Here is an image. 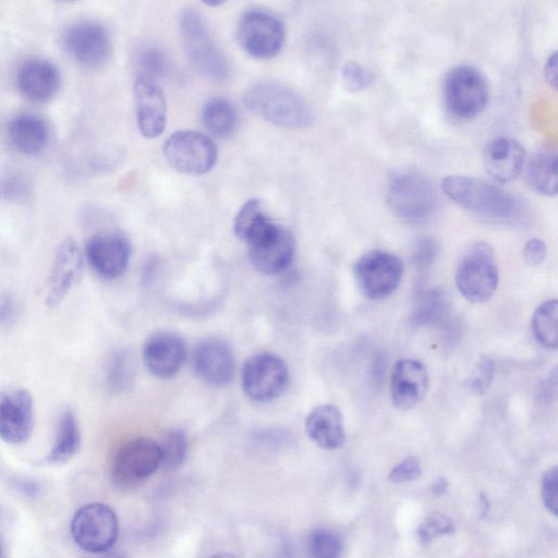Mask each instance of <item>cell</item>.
<instances>
[{
    "instance_id": "1",
    "label": "cell",
    "mask_w": 558,
    "mask_h": 558,
    "mask_svg": "<svg viewBox=\"0 0 558 558\" xmlns=\"http://www.w3.org/2000/svg\"><path fill=\"white\" fill-rule=\"evenodd\" d=\"M244 102L251 111L281 128L305 129L313 122L306 101L279 82H256L246 89Z\"/></svg>"
},
{
    "instance_id": "2",
    "label": "cell",
    "mask_w": 558,
    "mask_h": 558,
    "mask_svg": "<svg viewBox=\"0 0 558 558\" xmlns=\"http://www.w3.org/2000/svg\"><path fill=\"white\" fill-rule=\"evenodd\" d=\"M441 189L454 203L484 218L509 220L521 211L515 197L483 180L449 175L441 181Z\"/></svg>"
},
{
    "instance_id": "3",
    "label": "cell",
    "mask_w": 558,
    "mask_h": 558,
    "mask_svg": "<svg viewBox=\"0 0 558 558\" xmlns=\"http://www.w3.org/2000/svg\"><path fill=\"white\" fill-rule=\"evenodd\" d=\"M180 32L190 60L202 74L213 80H223L229 75L228 59L197 10L187 8L182 11Z\"/></svg>"
},
{
    "instance_id": "4",
    "label": "cell",
    "mask_w": 558,
    "mask_h": 558,
    "mask_svg": "<svg viewBox=\"0 0 558 558\" xmlns=\"http://www.w3.org/2000/svg\"><path fill=\"white\" fill-rule=\"evenodd\" d=\"M161 466L158 442L147 437H136L122 444L111 461V478L122 488L136 487Z\"/></svg>"
},
{
    "instance_id": "5",
    "label": "cell",
    "mask_w": 558,
    "mask_h": 558,
    "mask_svg": "<svg viewBox=\"0 0 558 558\" xmlns=\"http://www.w3.org/2000/svg\"><path fill=\"white\" fill-rule=\"evenodd\" d=\"M71 535L76 545L87 553L95 555L110 550L119 535L118 518L108 505H84L72 519Z\"/></svg>"
},
{
    "instance_id": "6",
    "label": "cell",
    "mask_w": 558,
    "mask_h": 558,
    "mask_svg": "<svg viewBox=\"0 0 558 558\" xmlns=\"http://www.w3.org/2000/svg\"><path fill=\"white\" fill-rule=\"evenodd\" d=\"M444 98L447 109L454 117L472 119L487 105L488 85L477 69L471 65H458L446 75Z\"/></svg>"
},
{
    "instance_id": "7",
    "label": "cell",
    "mask_w": 558,
    "mask_h": 558,
    "mask_svg": "<svg viewBox=\"0 0 558 558\" xmlns=\"http://www.w3.org/2000/svg\"><path fill=\"white\" fill-rule=\"evenodd\" d=\"M387 199L392 211L409 221L425 220L437 203L430 181L415 172L395 175L388 185Z\"/></svg>"
},
{
    "instance_id": "8",
    "label": "cell",
    "mask_w": 558,
    "mask_h": 558,
    "mask_svg": "<svg viewBox=\"0 0 558 558\" xmlns=\"http://www.w3.org/2000/svg\"><path fill=\"white\" fill-rule=\"evenodd\" d=\"M250 259L265 275L284 271L292 263L295 243L284 227L269 219L246 242Z\"/></svg>"
},
{
    "instance_id": "9",
    "label": "cell",
    "mask_w": 558,
    "mask_h": 558,
    "mask_svg": "<svg viewBox=\"0 0 558 558\" xmlns=\"http://www.w3.org/2000/svg\"><path fill=\"white\" fill-rule=\"evenodd\" d=\"M162 150L169 166L190 175L209 172L218 157L216 144L207 135L190 130L170 135Z\"/></svg>"
},
{
    "instance_id": "10",
    "label": "cell",
    "mask_w": 558,
    "mask_h": 558,
    "mask_svg": "<svg viewBox=\"0 0 558 558\" xmlns=\"http://www.w3.org/2000/svg\"><path fill=\"white\" fill-rule=\"evenodd\" d=\"M460 293L472 303L487 301L498 286V269L492 247L485 242L474 244L462 258L456 275Z\"/></svg>"
},
{
    "instance_id": "11",
    "label": "cell",
    "mask_w": 558,
    "mask_h": 558,
    "mask_svg": "<svg viewBox=\"0 0 558 558\" xmlns=\"http://www.w3.org/2000/svg\"><path fill=\"white\" fill-rule=\"evenodd\" d=\"M241 381L248 398L258 402H269L284 392L289 383V371L278 355L258 353L243 364Z\"/></svg>"
},
{
    "instance_id": "12",
    "label": "cell",
    "mask_w": 558,
    "mask_h": 558,
    "mask_svg": "<svg viewBox=\"0 0 558 558\" xmlns=\"http://www.w3.org/2000/svg\"><path fill=\"white\" fill-rule=\"evenodd\" d=\"M286 37L284 25L279 17L264 10L243 13L238 24L241 47L256 59H270L278 54Z\"/></svg>"
},
{
    "instance_id": "13",
    "label": "cell",
    "mask_w": 558,
    "mask_h": 558,
    "mask_svg": "<svg viewBox=\"0 0 558 558\" xmlns=\"http://www.w3.org/2000/svg\"><path fill=\"white\" fill-rule=\"evenodd\" d=\"M353 269L360 290L371 300H380L390 295L402 277L400 259L391 253L379 250L363 254Z\"/></svg>"
},
{
    "instance_id": "14",
    "label": "cell",
    "mask_w": 558,
    "mask_h": 558,
    "mask_svg": "<svg viewBox=\"0 0 558 558\" xmlns=\"http://www.w3.org/2000/svg\"><path fill=\"white\" fill-rule=\"evenodd\" d=\"M62 41L72 59L86 68H99L111 53L108 29L96 21H80L69 26Z\"/></svg>"
},
{
    "instance_id": "15",
    "label": "cell",
    "mask_w": 558,
    "mask_h": 558,
    "mask_svg": "<svg viewBox=\"0 0 558 558\" xmlns=\"http://www.w3.org/2000/svg\"><path fill=\"white\" fill-rule=\"evenodd\" d=\"M132 254L129 239L119 232H101L88 239L84 250L90 268L101 278L117 279L128 269Z\"/></svg>"
},
{
    "instance_id": "16",
    "label": "cell",
    "mask_w": 558,
    "mask_h": 558,
    "mask_svg": "<svg viewBox=\"0 0 558 558\" xmlns=\"http://www.w3.org/2000/svg\"><path fill=\"white\" fill-rule=\"evenodd\" d=\"M84 253L72 238L60 243L44 290L47 306H57L80 282L84 271Z\"/></svg>"
},
{
    "instance_id": "17",
    "label": "cell",
    "mask_w": 558,
    "mask_h": 558,
    "mask_svg": "<svg viewBox=\"0 0 558 558\" xmlns=\"http://www.w3.org/2000/svg\"><path fill=\"white\" fill-rule=\"evenodd\" d=\"M34 428L31 392L15 388L0 391V439L12 445L28 440Z\"/></svg>"
},
{
    "instance_id": "18",
    "label": "cell",
    "mask_w": 558,
    "mask_h": 558,
    "mask_svg": "<svg viewBox=\"0 0 558 558\" xmlns=\"http://www.w3.org/2000/svg\"><path fill=\"white\" fill-rule=\"evenodd\" d=\"M193 368L207 385L225 387L233 378L235 364L230 347L218 338L202 340L193 352Z\"/></svg>"
},
{
    "instance_id": "19",
    "label": "cell",
    "mask_w": 558,
    "mask_h": 558,
    "mask_svg": "<svg viewBox=\"0 0 558 558\" xmlns=\"http://www.w3.org/2000/svg\"><path fill=\"white\" fill-rule=\"evenodd\" d=\"M137 126L146 138L158 137L166 126L167 102L157 81L138 75L133 87Z\"/></svg>"
},
{
    "instance_id": "20",
    "label": "cell",
    "mask_w": 558,
    "mask_h": 558,
    "mask_svg": "<svg viewBox=\"0 0 558 558\" xmlns=\"http://www.w3.org/2000/svg\"><path fill=\"white\" fill-rule=\"evenodd\" d=\"M142 355L150 374L162 379L170 378L185 362V343L177 333L159 331L146 340Z\"/></svg>"
},
{
    "instance_id": "21",
    "label": "cell",
    "mask_w": 558,
    "mask_h": 558,
    "mask_svg": "<svg viewBox=\"0 0 558 558\" xmlns=\"http://www.w3.org/2000/svg\"><path fill=\"white\" fill-rule=\"evenodd\" d=\"M428 376L425 366L414 359L399 360L390 376V395L396 408L408 410L425 396Z\"/></svg>"
},
{
    "instance_id": "22",
    "label": "cell",
    "mask_w": 558,
    "mask_h": 558,
    "mask_svg": "<svg viewBox=\"0 0 558 558\" xmlns=\"http://www.w3.org/2000/svg\"><path fill=\"white\" fill-rule=\"evenodd\" d=\"M525 153L514 138L498 136L484 149V165L488 174L499 183L514 180L522 171Z\"/></svg>"
},
{
    "instance_id": "23",
    "label": "cell",
    "mask_w": 558,
    "mask_h": 558,
    "mask_svg": "<svg viewBox=\"0 0 558 558\" xmlns=\"http://www.w3.org/2000/svg\"><path fill=\"white\" fill-rule=\"evenodd\" d=\"M16 81L19 89L26 98L45 102L58 93L61 75L50 61L31 59L20 66Z\"/></svg>"
},
{
    "instance_id": "24",
    "label": "cell",
    "mask_w": 558,
    "mask_h": 558,
    "mask_svg": "<svg viewBox=\"0 0 558 558\" xmlns=\"http://www.w3.org/2000/svg\"><path fill=\"white\" fill-rule=\"evenodd\" d=\"M305 429L308 437L324 449H337L344 442L342 415L333 404H322L312 410Z\"/></svg>"
},
{
    "instance_id": "25",
    "label": "cell",
    "mask_w": 558,
    "mask_h": 558,
    "mask_svg": "<svg viewBox=\"0 0 558 558\" xmlns=\"http://www.w3.org/2000/svg\"><path fill=\"white\" fill-rule=\"evenodd\" d=\"M9 137L13 146L25 155L41 153L49 141L47 123L33 113L14 117L9 124Z\"/></svg>"
},
{
    "instance_id": "26",
    "label": "cell",
    "mask_w": 558,
    "mask_h": 558,
    "mask_svg": "<svg viewBox=\"0 0 558 558\" xmlns=\"http://www.w3.org/2000/svg\"><path fill=\"white\" fill-rule=\"evenodd\" d=\"M81 446V430L75 414L64 410L58 418L54 444L46 460L51 464L69 461L76 454Z\"/></svg>"
},
{
    "instance_id": "27",
    "label": "cell",
    "mask_w": 558,
    "mask_h": 558,
    "mask_svg": "<svg viewBox=\"0 0 558 558\" xmlns=\"http://www.w3.org/2000/svg\"><path fill=\"white\" fill-rule=\"evenodd\" d=\"M204 126L217 137L230 136L238 124V114L234 106L225 98L208 100L202 111Z\"/></svg>"
},
{
    "instance_id": "28",
    "label": "cell",
    "mask_w": 558,
    "mask_h": 558,
    "mask_svg": "<svg viewBox=\"0 0 558 558\" xmlns=\"http://www.w3.org/2000/svg\"><path fill=\"white\" fill-rule=\"evenodd\" d=\"M527 182L538 193L551 196L557 193L556 156L550 153L534 155L527 165Z\"/></svg>"
},
{
    "instance_id": "29",
    "label": "cell",
    "mask_w": 558,
    "mask_h": 558,
    "mask_svg": "<svg viewBox=\"0 0 558 558\" xmlns=\"http://www.w3.org/2000/svg\"><path fill=\"white\" fill-rule=\"evenodd\" d=\"M557 300H548L539 305L533 314L531 326L536 341L546 349L557 348Z\"/></svg>"
},
{
    "instance_id": "30",
    "label": "cell",
    "mask_w": 558,
    "mask_h": 558,
    "mask_svg": "<svg viewBox=\"0 0 558 558\" xmlns=\"http://www.w3.org/2000/svg\"><path fill=\"white\" fill-rule=\"evenodd\" d=\"M269 219L258 199H248L239 209L234 221L233 231L236 238L244 243L248 238Z\"/></svg>"
},
{
    "instance_id": "31",
    "label": "cell",
    "mask_w": 558,
    "mask_h": 558,
    "mask_svg": "<svg viewBox=\"0 0 558 558\" xmlns=\"http://www.w3.org/2000/svg\"><path fill=\"white\" fill-rule=\"evenodd\" d=\"M161 451V466L174 469L181 465L187 456V439L183 432L170 429L163 434L158 442Z\"/></svg>"
},
{
    "instance_id": "32",
    "label": "cell",
    "mask_w": 558,
    "mask_h": 558,
    "mask_svg": "<svg viewBox=\"0 0 558 558\" xmlns=\"http://www.w3.org/2000/svg\"><path fill=\"white\" fill-rule=\"evenodd\" d=\"M133 359L126 351H118L108 361L107 381L111 389L121 391L130 387L134 378Z\"/></svg>"
},
{
    "instance_id": "33",
    "label": "cell",
    "mask_w": 558,
    "mask_h": 558,
    "mask_svg": "<svg viewBox=\"0 0 558 558\" xmlns=\"http://www.w3.org/2000/svg\"><path fill=\"white\" fill-rule=\"evenodd\" d=\"M308 547L313 558H340L343 550L339 535L325 529L310 535Z\"/></svg>"
},
{
    "instance_id": "34",
    "label": "cell",
    "mask_w": 558,
    "mask_h": 558,
    "mask_svg": "<svg viewBox=\"0 0 558 558\" xmlns=\"http://www.w3.org/2000/svg\"><path fill=\"white\" fill-rule=\"evenodd\" d=\"M140 75L155 80L167 71L168 59L158 48H146L140 56Z\"/></svg>"
},
{
    "instance_id": "35",
    "label": "cell",
    "mask_w": 558,
    "mask_h": 558,
    "mask_svg": "<svg viewBox=\"0 0 558 558\" xmlns=\"http://www.w3.org/2000/svg\"><path fill=\"white\" fill-rule=\"evenodd\" d=\"M454 530L452 521L441 514L428 515L418 527L421 542L428 543L436 537L450 534Z\"/></svg>"
},
{
    "instance_id": "36",
    "label": "cell",
    "mask_w": 558,
    "mask_h": 558,
    "mask_svg": "<svg viewBox=\"0 0 558 558\" xmlns=\"http://www.w3.org/2000/svg\"><path fill=\"white\" fill-rule=\"evenodd\" d=\"M342 78L345 86L353 92L368 87L373 82V74L360 63L350 61L342 69Z\"/></svg>"
},
{
    "instance_id": "37",
    "label": "cell",
    "mask_w": 558,
    "mask_h": 558,
    "mask_svg": "<svg viewBox=\"0 0 558 558\" xmlns=\"http://www.w3.org/2000/svg\"><path fill=\"white\" fill-rule=\"evenodd\" d=\"M557 468L553 466L546 471L542 482V498L546 509L557 515L558 512V483Z\"/></svg>"
},
{
    "instance_id": "38",
    "label": "cell",
    "mask_w": 558,
    "mask_h": 558,
    "mask_svg": "<svg viewBox=\"0 0 558 558\" xmlns=\"http://www.w3.org/2000/svg\"><path fill=\"white\" fill-rule=\"evenodd\" d=\"M494 377V363L490 360L480 362L471 374L469 387L475 395H483L490 386Z\"/></svg>"
},
{
    "instance_id": "39",
    "label": "cell",
    "mask_w": 558,
    "mask_h": 558,
    "mask_svg": "<svg viewBox=\"0 0 558 558\" xmlns=\"http://www.w3.org/2000/svg\"><path fill=\"white\" fill-rule=\"evenodd\" d=\"M422 474L421 463L415 457H408L398 463L390 472L389 480L392 483L414 481Z\"/></svg>"
},
{
    "instance_id": "40",
    "label": "cell",
    "mask_w": 558,
    "mask_h": 558,
    "mask_svg": "<svg viewBox=\"0 0 558 558\" xmlns=\"http://www.w3.org/2000/svg\"><path fill=\"white\" fill-rule=\"evenodd\" d=\"M523 255L530 265H539L546 256V244L541 239H531L524 246Z\"/></svg>"
},
{
    "instance_id": "41",
    "label": "cell",
    "mask_w": 558,
    "mask_h": 558,
    "mask_svg": "<svg viewBox=\"0 0 558 558\" xmlns=\"http://www.w3.org/2000/svg\"><path fill=\"white\" fill-rule=\"evenodd\" d=\"M437 251L436 243L428 238L422 239L415 251V258L420 263H428L434 258Z\"/></svg>"
},
{
    "instance_id": "42",
    "label": "cell",
    "mask_w": 558,
    "mask_h": 558,
    "mask_svg": "<svg viewBox=\"0 0 558 558\" xmlns=\"http://www.w3.org/2000/svg\"><path fill=\"white\" fill-rule=\"evenodd\" d=\"M557 59H556V52H553L547 61H546V64H545V77L548 82V84H550L553 87L556 86V76H557V63H556Z\"/></svg>"
},
{
    "instance_id": "43",
    "label": "cell",
    "mask_w": 558,
    "mask_h": 558,
    "mask_svg": "<svg viewBox=\"0 0 558 558\" xmlns=\"http://www.w3.org/2000/svg\"><path fill=\"white\" fill-rule=\"evenodd\" d=\"M95 558H126L122 553L120 551H113V550H107L100 554H95Z\"/></svg>"
},
{
    "instance_id": "44",
    "label": "cell",
    "mask_w": 558,
    "mask_h": 558,
    "mask_svg": "<svg viewBox=\"0 0 558 558\" xmlns=\"http://www.w3.org/2000/svg\"><path fill=\"white\" fill-rule=\"evenodd\" d=\"M446 487H447V481L444 478H438L434 483L433 490L435 494H440L446 489Z\"/></svg>"
},
{
    "instance_id": "45",
    "label": "cell",
    "mask_w": 558,
    "mask_h": 558,
    "mask_svg": "<svg viewBox=\"0 0 558 558\" xmlns=\"http://www.w3.org/2000/svg\"><path fill=\"white\" fill-rule=\"evenodd\" d=\"M208 558H235L233 555L231 554H227V553H219V554H215Z\"/></svg>"
},
{
    "instance_id": "46",
    "label": "cell",
    "mask_w": 558,
    "mask_h": 558,
    "mask_svg": "<svg viewBox=\"0 0 558 558\" xmlns=\"http://www.w3.org/2000/svg\"><path fill=\"white\" fill-rule=\"evenodd\" d=\"M0 558H2V549H1V544H0Z\"/></svg>"
}]
</instances>
